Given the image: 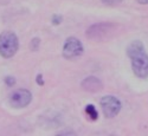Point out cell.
I'll use <instances>...</instances> for the list:
<instances>
[{
	"mask_svg": "<svg viewBox=\"0 0 148 136\" xmlns=\"http://www.w3.org/2000/svg\"><path fill=\"white\" fill-rule=\"evenodd\" d=\"M127 55L132 60L134 75L139 78H148V55L140 40H134L127 49Z\"/></svg>",
	"mask_w": 148,
	"mask_h": 136,
	"instance_id": "6da1fadb",
	"label": "cell"
},
{
	"mask_svg": "<svg viewBox=\"0 0 148 136\" xmlns=\"http://www.w3.org/2000/svg\"><path fill=\"white\" fill-rule=\"evenodd\" d=\"M18 37L14 32L6 31L0 34V55H1V57H13L18 51Z\"/></svg>",
	"mask_w": 148,
	"mask_h": 136,
	"instance_id": "7a4b0ae2",
	"label": "cell"
},
{
	"mask_svg": "<svg viewBox=\"0 0 148 136\" xmlns=\"http://www.w3.org/2000/svg\"><path fill=\"white\" fill-rule=\"evenodd\" d=\"M102 111L106 117H115L121 110V102L115 96H104L101 100Z\"/></svg>",
	"mask_w": 148,
	"mask_h": 136,
	"instance_id": "3957f363",
	"label": "cell"
},
{
	"mask_svg": "<svg viewBox=\"0 0 148 136\" xmlns=\"http://www.w3.org/2000/svg\"><path fill=\"white\" fill-rule=\"evenodd\" d=\"M114 27L112 24H106V23H100L92 25L91 27L88 29L87 31V37L90 39H96V40H103L109 37V33L113 32Z\"/></svg>",
	"mask_w": 148,
	"mask_h": 136,
	"instance_id": "277c9868",
	"label": "cell"
},
{
	"mask_svg": "<svg viewBox=\"0 0 148 136\" xmlns=\"http://www.w3.org/2000/svg\"><path fill=\"white\" fill-rule=\"evenodd\" d=\"M31 101H32V95L26 89L16 90L14 92H12V95L10 96L11 107L17 108V109H21V108L27 107L31 103Z\"/></svg>",
	"mask_w": 148,
	"mask_h": 136,
	"instance_id": "5b68a950",
	"label": "cell"
},
{
	"mask_svg": "<svg viewBox=\"0 0 148 136\" xmlns=\"http://www.w3.org/2000/svg\"><path fill=\"white\" fill-rule=\"evenodd\" d=\"M83 53V45L82 43L75 38V37H70L66 39L64 47H63V56L68 59L76 58Z\"/></svg>",
	"mask_w": 148,
	"mask_h": 136,
	"instance_id": "8992f818",
	"label": "cell"
},
{
	"mask_svg": "<svg viewBox=\"0 0 148 136\" xmlns=\"http://www.w3.org/2000/svg\"><path fill=\"white\" fill-rule=\"evenodd\" d=\"M81 85H82L83 90L88 91V92H97V91H101L102 88H103L102 82L98 79L97 77H94V76L87 77L82 82Z\"/></svg>",
	"mask_w": 148,
	"mask_h": 136,
	"instance_id": "52a82bcc",
	"label": "cell"
},
{
	"mask_svg": "<svg viewBox=\"0 0 148 136\" xmlns=\"http://www.w3.org/2000/svg\"><path fill=\"white\" fill-rule=\"evenodd\" d=\"M87 114L92 120H96L97 118V111H96V109H95L94 105H87Z\"/></svg>",
	"mask_w": 148,
	"mask_h": 136,
	"instance_id": "ba28073f",
	"label": "cell"
},
{
	"mask_svg": "<svg viewBox=\"0 0 148 136\" xmlns=\"http://www.w3.org/2000/svg\"><path fill=\"white\" fill-rule=\"evenodd\" d=\"M38 46H39V39H38V38H34V39H32V42H31V44H30L31 50L37 51V50H38Z\"/></svg>",
	"mask_w": 148,
	"mask_h": 136,
	"instance_id": "9c48e42d",
	"label": "cell"
},
{
	"mask_svg": "<svg viewBox=\"0 0 148 136\" xmlns=\"http://www.w3.org/2000/svg\"><path fill=\"white\" fill-rule=\"evenodd\" d=\"M102 1L108 4V5H116V4L122 3V0H102Z\"/></svg>",
	"mask_w": 148,
	"mask_h": 136,
	"instance_id": "30bf717a",
	"label": "cell"
},
{
	"mask_svg": "<svg viewBox=\"0 0 148 136\" xmlns=\"http://www.w3.org/2000/svg\"><path fill=\"white\" fill-rule=\"evenodd\" d=\"M5 82L8 84V85H13L14 83H16V81H14V78H12V77H7L6 79H5Z\"/></svg>",
	"mask_w": 148,
	"mask_h": 136,
	"instance_id": "8fae6325",
	"label": "cell"
},
{
	"mask_svg": "<svg viewBox=\"0 0 148 136\" xmlns=\"http://www.w3.org/2000/svg\"><path fill=\"white\" fill-rule=\"evenodd\" d=\"M136 1H138L139 4H142V5H146V4H148V0H136Z\"/></svg>",
	"mask_w": 148,
	"mask_h": 136,
	"instance_id": "7c38bea8",
	"label": "cell"
}]
</instances>
